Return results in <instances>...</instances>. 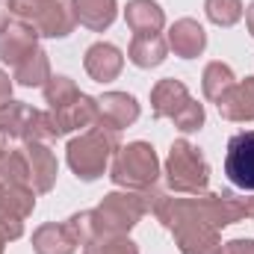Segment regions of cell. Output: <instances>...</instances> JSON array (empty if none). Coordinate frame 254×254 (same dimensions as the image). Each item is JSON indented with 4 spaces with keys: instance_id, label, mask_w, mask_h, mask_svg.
Masks as SVG:
<instances>
[{
    "instance_id": "obj_1",
    "label": "cell",
    "mask_w": 254,
    "mask_h": 254,
    "mask_svg": "<svg viewBox=\"0 0 254 254\" xmlns=\"http://www.w3.org/2000/svg\"><path fill=\"white\" fill-rule=\"evenodd\" d=\"M154 216L169 231L204 225V228H228L240 219H246V204L234 192H198L195 198H169L160 195L154 204Z\"/></svg>"
},
{
    "instance_id": "obj_2",
    "label": "cell",
    "mask_w": 254,
    "mask_h": 254,
    "mask_svg": "<svg viewBox=\"0 0 254 254\" xmlns=\"http://www.w3.org/2000/svg\"><path fill=\"white\" fill-rule=\"evenodd\" d=\"M119 148H122V130L98 122L95 127H89L86 133H80L68 142L65 157H68L71 172L80 181H98L107 172V166Z\"/></svg>"
},
{
    "instance_id": "obj_3",
    "label": "cell",
    "mask_w": 254,
    "mask_h": 254,
    "mask_svg": "<svg viewBox=\"0 0 254 254\" xmlns=\"http://www.w3.org/2000/svg\"><path fill=\"white\" fill-rule=\"evenodd\" d=\"M160 192L157 190H125V192H110L104 195V201L92 210V225H95V237H107V234H127L145 213L154 210Z\"/></svg>"
},
{
    "instance_id": "obj_4",
    "label": "cell",
    "mask_w": 254,
    "mask_h": 254,
    "mask_svg": "<svg viewBox=\"0 0 254 254\" xmlns=\"http://www.w3.org/2000/svg\"><path fill=\"white\" fill-rule=\"evenodd\" d=\"M151 110L157 119H172L184 133H195L204 127V107L175 77H166L151 89Z\"/></svg>"
},
{
    "instance_id": "obj_5",
    "label": "cell",
    "mask_w": 254,
    "mask_h": 254,
    "mask_svg": "<svg viewBox=\"0 0 254 254\" xmlns=\"http://www.w3.org/2000/svg\"><path fill=\"white\" fill-rule=\"evenodd\" d=\"M110 178L122 190H154L160 178V160L148 142H130L116 151L110 163Z\"/></svg>"
},
{
    "instance_id": "obj_6",
    "label": "cell",
    "mask_w": 254,
    "mask_h": 254,
    "mask_svg": "<svg viewBox=\"0 0 254 254\" xmlns=\"http://www.w3.org/2000/svg\"><path fill=\"white\" fill-rule=\"evenodd\" d=\"M166 181L175 192H184V195H198L207 190L210 166L192 142H187V139L172 142V151L166 160Z\"/></svg>"
},
{
    "instance_id": "obj_7",
    "label": "cell",
    "mask_w": 254,
    "mask_h": 254,
    "mask_svg": "<svg viewBox=\"0 0 254 254\" xmlns=\"http://www.w3.org/2000/svg\"><path fill=\"white\" fill-rule=\"evenodd\" d=\"M0 133L15 142H51L57 139V127L51 113H42L24 101H9L0 107Z\"/></svg>"
},
{
    "instance_id": "obj_8",
    "label": "cell",
    "mask_w": 254,
    "mask_h": 254,
    "mask_svg": "<svg viewBox=\"0 0 254 254\" xmlns=\"http://www.w3.org/2000/svg\"><path fill=\"white\" fill-rule=\"evenodd\" d=\"M12 12L18 21L30 24L39 36L48 39H65L74 30V12L63 0H12Z\"/></svg>"
},
{
    "instance_id": "obj_9",
    "label": "cell",
    "mask_w": 254,
    "mask_h": 254,
    "mask_svg": "<svg viewBox=\"0 0 254 254\" xmlns=\"http://www.w3.org/2000/svg\"><path fill=\"white\" fill-rule=\"evenodd\" d=\"M225 175L243 192H254V130L234 133L225 154Z\"/></svg>"
},
{
    "instance_id": "obj_10",
    "label": "cell",
    "mask_w": 254,
    "mask_h": 254,
    "mask_svg": "<svg viewBox=\"0 0 254 254\" xmlns=\"http://www.w3.org/2000/svg\"><path fill=\"white\" fill-rule=\"evenodd\" d=\"M36 207V192L12 190L0 181V237L6 243L18 240L24 234V219Z\"/></svg>"
},
{
    "instance_id": "obj_11",
    "label": "cell",
    "mask_w": 254,
    "mask_h": 254,
    "mask_svg": "<svg viewBox=\"0 0 254 254\" xmlns=\"http://www.w3.org/2000/svg\"><path fill=\"white\" fill-rule=\"evenodd\" d=\"M39 51V33L24 24V21H9L0 30V60L12 68L24 63L27 57H33Z\"/></svg>"
},
{
    "instance_id": "obj_12",
    "label": "cell",
    "mask_w": 254,
    "mask_h": 254,
    "mask_svg": "<svg viewBox=\"0 0 254 254\" xmlns=\"http://www.w3.org/2000/svg\"><path fill=\"white\" fill-rule=\"evenodd\" d=\"M51 122L57 127V136H65L71 130H89L101 122V110H98V98H89L80 92V98H74L71 104H65L60 110H51Z\"/></svg>"
},
{
    "instance_id": "obj_13",
    "label": "cell",
    "mask_w": 254,
    "mask_h": 254,
    "mask_svg": "<svg viewBox=\"0 0 254 254\" xmlns=\"http://www.w3.org/2000/svg\"><path fill=\"white\" fill-rule=\"evenodd\" d=\"M24 154H27L30 181H33L36 195L51 192L54 184H57V157H54V151L48 148V142H27V145H24Z\"/></svg>"
},
{
    "instance_id": "obj_14",
    "label": "cell",
    "mask_w": 254,
    "mask_h": 254,
    "mask_svg": "<svg viewBox=\"0 0 254 254\" xmlns=\"http://www.w3.org/2000/svg\"><path fill=\"white\" fill-rule=\"evenodd\" d=\"M83 68H86V74H89L92 80L110 83V80H116V77L122 74L125 57H122V51H119L116 45H110V42H95V45L86 51V57H83Z\"/></svg>"
},
{
    "instance_id": "obj_15",
    "label": "cell",
    "mask_w": 254,
    "mask_h": 254,
    "mask_svg": "<svg viewBox=\"0 0 254 254\" xmlns=\"http://www.w3.org/2000/svg\"><path fill=\"white\" fill-rule=\"evenodd\" d=\"M222 119L228 122H254V77L237 80L219 101H216Z\"/></svg>"
},
{
    "instance_id": "obj_16",
    "label": "cell",
    "mask_w": 254,
    "mask_h": 254,
    "mask_svg": "<svg viewBox=\"0 0 254 254\" xmlns=\"http://www.w3.org/2000/svg\"><path fill=\"white\" fill-rule=\"evenodd\" d=\"M166 42H169V48H172L181 60H195V57H201L204 48H207V33H204V27H201L198 21L181 18V21L172 24Z\"/></svg>"
},
{
    "instance_id": "obj_17",
    "label": "cell",
    "mask_w": 254,
    "mask_h": 254,
    "mask_svg": "<svg viewBox=\"0 0 254 254\" xmlns=\"http://www.w3.org/2000/svg\"><path fill=\"white\" fill-rule=\"evenodd\" d=\"M98 110H101V122L116 127V130L130 127L139 119V104L127 92H104L98 98Z\"/></svg>"
},
{
    "instance_id": "obj_18",
    "label": "cell",
    "mask_w": 254,
    "mask_h": 254,
    "mask_svg": "<svg viewBox=\"0 0 254 254\" xmlns=\"http://www.w3.org/2000/svg\"><path fill=\"white\" fill-rule=\"evenodd\" d=\"M125 21L133 36H154L166 27V15L157 0H130L125 9Z\"/></svg>"
},
{
    "instance_id": "obj_19",
    "label": "cell",
    "mask_w": 254,
    "mask_h": 254,
    "mask_svg": "<svg viewBox=\"0 0 254 254\" xmlns=\"http://www.w3.org/2000/svg\"><path fill=\"white\" fill-rule=\"evenodd\" d=\"M77 240L68 228V222H48L36 228L33 234V252L36 254H74Z\"/></svg>"
},
{
    "instance_id": "obj_20",
    "label": "cell",
    "mask_w": 254,
    "mask_h": 254,
    "mask_svg": "<svg viewBox=\"0 0 254 254\" xmlns=\"http://www.w3.org/2000/svg\"><path fill=\"white\" fill-rule=\"evenodd\" d=\"M172 234H175V243H178L181 254H222V249H225L216 228L187 225V228H178Z\"/></svg>"
},
{
    "instance_id": "obj_21",
    "label": "cell",
    "mask_w": 254,
    "mask_h": 254,
    "mask_svg": "<svg viewBox=\"0 0 254 254\" xmlns=\"http://www.w3.org/2000/svg\"><path fill=\"white\" fill-rule=\"evenodd\" d=\"M0 181L12 190L36 192L33 181H30V166H27V154L24 148H9L0 145Z\"/></svg>"
},
{
    "instance_id": "obj_22",
    "label": "cell",
    "mask_w": 254,
    "mask_h": 254,
    "mask_svg": "<svg viewBox=\"0 0 254 254\" xmlns=\"http://www.w3.org/2000/svg\"><path fill=\"white\" fill-rule=\"evenodd\" d=\"M71 12H74V21L95 30V33H104L113 21H116V0H71Z\"/></svg>"
},
{
    "instance_id": "obj_23",
    "label": "cell",
    "mask_w": 254,
    "mask_h": 254,
    "mask_svg": "<svg viewBox=\"0 0 254 254\" xmlns=\"http://www.w3.org/2000/svg\"><path fill=\"white\" fill-rule=\"evenodd\" d=\"M166 54H169V42L160 33H154V36H133V42L127 48V60L136 68H157V65H163Z\"/></svg>"
},
{
    "instance_id": "obj_24",
    "label": "cell",
    "mask_w": 254,
    "mask_h": 254,
    "mask_svg": "<svg viewBox=\"0 0 254 254\" xmlns=\"http://www.w3.org/2000/svg\"><path fill=\"white\" fill-rule=\"evenodd\" d=\"M12 80H18L21 86H45L54 74H51V63H48V54L39 48L33 57H27L18 68H12Z\"/></svg>"
},
{
    "instance_id": "obj_25",
    "label": "cell",
    "mask_w": 254,
    "mask_h": 254,
    "mask_svg": "<svg viewBox=\"0 0 254 254\" xmlns=\"http://www.w3.org/2000/svg\"><path fill=\"white\" fill-rule=\"evenodd\" d=\"M204 83V98L207 101H219L234 83H237V77H234V71H231V65H225V63H210L207 68H204V77H201Z\"/></svg>"
},
{
    "instance_id": "obj_26",
    "label": "cell",
    "mask_w": 254,
    "mask_h": 254,
    "mask_svg": "<svg viewBox=\"0 0 254 254\" xmlns=\"http://www.w3.org/2000/svg\"><path fill=\"white\" fill-rule=\"evenodd\" d=\"M204 12L216 27H234L243 18V0H204Z\"/></svg>"
},
{
    "instance_id": "obj_27",
    "label": "cell",
    "mask_w": 254,
    "mask_h": 254,
    "mask_svg": "<svg viewBox=\"0 0 254 254\" xmlns=\"http://www.w3.org/2000/svg\"><path fill=\"white\" fill-rule=\"evenodd\" d=\"M74 98H80V89L71 77H51L45 83V101L51 110H60L65 104H71Z\"/></svg>"
},
{
    "instance_id": "obj_28",
    "label": "cell",
    "mask_w": 254,
    "mask_h": 254,
    "mask_svg": "<svg viewBox=\"0 0 254 254\" xmlns=\"http://www.w3.org/2000/svg\"><path fill=\"white\" fill-rule=\"evenodd\" d=\"M83 254H139V249L133 240H127V234H107L95 237Z\"/></svg>"
},
{
    "instance_id": "obj_29",
    "label": "cell",
    "mask_w": 254,
    "mask_h": 254,
    "mask_svg": "<svg viewBox=\"0 0 254 254\" xmlns=\"http://www.w3.org/2000/svg\"><path fill=\"white\" fill-rule=\"evenodd\" d=\"M222 254H254V240H231L225 243Z\"/></svg>"
},
{
    "instance_id": "obj_30",
    "label": "cell",
    "mask_w": 254,
    "mask_h": 254,
    "mask_svg": "<svg viewBox=\"0 0 254 254\" xmlns=\"http://www.w3.org/2000/svg\"><path fill=\"white\" fill-rule=\"evenodd\" d=\"M9 101H12V80H9V74L0 68V107L9 104Z\"/></svg>"
},
{
    "instance_id": "obj_31",
    "label": "cell",
    "mask_w": 254,
    "mask_h": 254,
    "mask_svg": "<svg viewBox=\"0 0 254 254\" xmlns=\"http://www.w3.org/2000/svg\"><path fill=\"white\" fill-rule=\"evenodd\" d=\"M9 15H12V0H0V30L9 24Z\"/></svg>"
},
{
    "instance_id": "obj_32",
    "label": "cell",
    "mask_w": 254,
    "mask_h": 254,
    "mask_svg": "<svg viewBox=\"0 0 254 254\" xmlns=\"http://www.w3.org/2000/svg\"><path fill=\"white\" fill-rule=\"evenodd\" d=\"M246 24H249V33L254 36V3L249 6V12H246Z\"/></svg>"
},
{
    "instance_id": "obj_33",
    "label": "cell",
    "mask_w": 254,
    "mask_h": 254,
    "mask_svg": "<svg viewBox=\"0 0 254 254\" xmlns=\"http://www.w3.org/2000/svg\"><path fill=\"white\" fill-rule=\"evenodd\" d=\"M243 204H246V216H249V219H254V198L243 201Z\"/></svg>"
},
{
    "instance_id": "obj_34",
    "label": "cell",
    "mask_w": 254,
    "mask_h": 254,
    "mask_svg": "<svg viewBox=\"0 0 254 254\" xmlns=\"http://www.w3.org/2000/svg\"><path fill=\"white\" fill-rule=\"evenodd\" d=\"M3 246H6V240H3V237H0V254H3Z\"/></svg>"
},
{
    "instance_id": "obj_35",
    "label": "cell",
    "mask_w": 254,
    "mask_h": 254,
    "mask_svg": "<svg viewBox=\"0 0 254 254\" xmlns=\"http://www.w3.org/2000/svg\"><path fill=\"white\" fill-rule=\"evenodd\" d=\"M0 139H3V133H0Z\"/></svg>"
}]
</instances>
